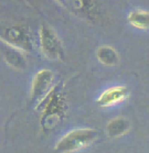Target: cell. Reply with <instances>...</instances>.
<instances>
[{
    "instance_id": "5b68a950",
    "label": "cell",
    "mask_w": 149,
    "mask_h": 153,
    "mask_svg": "<svg viewBox=\"0 0 149 153\" xmlns=\"http://www.w3.org/2000/svg\"><path fill=\"white\" fill-rule=\"evenodd\" d=\"M43 117H42V123L45 119H48L51 116H59L63 117L65 111V101L64 98L59 91H52L48 95V97L44 99V106H43Z\"/></svg>"
},
{
    "instance_id": "ba28073f",
    "label": "cell",
    "mask_w": 149,
    "mask_h": 153,
    "mask_svg": "<svg viewBox=\"0 0 149 153\" xmlns=\"http://www.w3.org/2000/svg\"><path fill=\"white\" fill-rule=\"evenodd\" d=\"M96 56L100 62L103 63L104 65H108V66L115 65L118 62L117 52L113 48L108 45L101 46L100 49L97 50Z\"/></svg>"
},
{
    "instance_id": "277c9868",
    "label": "cell",
    "mask_w": 149,
    "mask_h": 153,
    "mask_svg": "<svg viewBox=\"0 0 149 153\" xmlns=\"http://www.w3.org/2000/svg\"><path fill=\"white\" fill-rule=\"evenodd\" d=\"M52 78L53 75L51 71L42 70L40 71L33 78L32 83V91L31 97L32 100L41 101L44 100L48 97V95L51 93V86H52Z\"/></svg>"
},
{
    "instance_id": "8992f818",
    "label": "cell",
    "mask_w": 149,
    "mask_h": 153,
    "mask_svg": "<svg viewBox=\"0 0 149 153\" xmlns=\"http://www.w3.org/2000/svg\"><path fill=\"white\" fill-rule=\"evenodd\" d=\"M128 95L127 88L124 86H115L111 87L106 89L105 91L102 93L100 96L97 102L101 106H112L119 102V101L124 100Z\"/></svg>"
},
{
    "instance_id": "30bf717a",
    "label": "cell",
    "mask_w": 149,
    "mask_h": 153,
    "mask_svg": "<svg viewBox=\"0 0 149 153\" xmlns=\"http://www.w3.org/2000/svg\"><path fill=\"white\" fill-rule=\"evenodd\" d=\"M4 59L10 65H12L16 68H24L25 67V59L21 53L13 49H6L4 50Z\"/></svg>"
},
{
    "instance_id": "3957f363",
    "label": "cell",
    "mask_w": 149,
    "mask_h": 153,
    "mask_svg": "<svg viewBox=\"0 0 149 153\" xmlns=\"http://www.w3.org/2000/svg\"><path fill=\"white\" fill-rule=\"evenodd\" d=\"M40 42L42 52L49 59H56L63 55V49L55 32L49 25H43L40 30Z\"/></svg>"
},
{
    "instance_id": "52a82bcc",
    "label": "cell",
    "mask_w": 149,
    "mask_h": 153,
    "mask_svg": "<svg viewBox=\"0 0 149 153\" xmlns=\"http://www.w3.org/2000/svg\"><path fill=\"white\" fill-rule=\"evenodd\" d=\"M129 121L125 118H115L108 122L107 134L109 138H117L125 134L129 130Z\"/></svg>"
},
{
    "instance_id": "6da1fadb",
    "label": "cell",
    "mask_w": 149,
    "mask_h": 153,
    "mask_svg": "<svg viewBox=\"0 0 149 153\" xmlns=\"http://www.w3.org/2000/svg\"><path fill=\"white\" fill-rule=\"evenodd\" d=\"M97 137L94 129H75L61 138L55 146L58 152L69 153L79 151L93 142Z\"/></svg>"
},
{
    "instance_id": "7a4b0ae2",
    "label": "cell",
    "mask_w": 149,
    "mask_h": 153,
    "mask_svg": "<svg viewBox=\"0 0 149 153\" xmlns=\"http://www.w3.org/2000/svg\"><path fill=\"white\" fill-rule=\"evenodd\" d=\"M1 39L9 45L17 49L24 51H30L32 49L31 35L27 29L20 25L4 28L1 31Z\"/></svg>"
},
{
    "instance_id": "9c48e42d",
    "label": "cell",
    "mask_w": 149,
    "mask_h": 153,
    "mask_svg": "<svg viewBox=\"0 0 149 153\" xmlns=\"http://www.w3.org/2000/svg\"><path fill=\"white\" fill-rule=\"evenodd\" d=\"M129 23L138 29H149V12L144 10L132 11L128 14Z\"/></svg>"
}]
</instances>
